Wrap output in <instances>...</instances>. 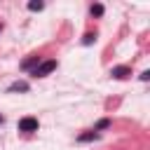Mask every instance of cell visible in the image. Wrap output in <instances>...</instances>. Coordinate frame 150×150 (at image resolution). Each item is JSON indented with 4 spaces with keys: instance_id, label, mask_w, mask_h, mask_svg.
I'll return each mask as SVG.
<instances>
[{
    "instance_id": "cell-1",
    "label": "cell",
    "mask_w": 150,
    "mask_h": 150,
    "mask_svg": "<svg viewBox=\"0 0 150 150\" xmlns=\"http://www.w3.org/2000/svg\"><path fill=\"white\" fill-rule=\"evenodd\" d=\"M56 59H47V61H40L35 68H33V77H47L52 70H56Z\"/></svg>"
},
{
    "instance_id": "cell-2",
    "label": "cell",
    "mask_w": 150,
    "mask_h": 150,
    "mask_svg": "<svg viewBox=\"0 0 150 150\" xmlns=\"http://www.w3.org/2000/svg\"><path fill=\"white\" fill-rule=\"evenodd\" d=\"M16 127H19V131H26V134H33V131H38V127H40V122H38L35 117H30V115H28V117H21Z\"/></svg>"
},
{
    "instance_id": "cell-3",
    "label": "cell",
    "mask_w": 150,
    "mask_h": 150,
    "mask_svg": "<svg viewBox=\"0 0 150 150\" xmlns=\"http://www.w3.org/2000/svg\"><path fill=\"white\" fill-rule=\"evenodd\" d=\"M110 75L117 77V80H124V77L131 75V68L129 66H115V68H110Z\"/></svg>"
},
{
    "instance_id": "cell-4",
    "label": "cell",
    "mask_w": 150,
    "mask_h": 150,
    "mask_svg": "<svg viewBox=\"0 0 150 150\" xmlns=\"http://www.w3.org/2000/svg\"><path fill=\"white\" fill-rule=\"evenodd\" d=\"M101 134L98 131H87V134H80L77 136V143H89V141H98Z\"/></svg>"
},
{
    "instance_id": "cell-5",
    "label": "cell",
    "mask_w": 150,
    "mask_h": 150,
    "mask_svg": "<svg viewBox=\"0 0 150 150\" xmlns=\"http://www.w3.org/2000/svg\"><path fill=\"white\" fill-rule=\"evenodd\" d=\"M28 89H30L28 82H12V84L7 87V91H28Z\"/></svg>"
},
{
    "instance_id": "cell-6",
    "label": "cell",
    "mask_w": 150,
    "mask_h": 150,
    "mask_svg": "<svg viewBox=\"0 0 150 150\" xmlns=\"http://www.w3.org/2000/svg\"><path fill=\"white\" fill-rule=\"evenodd\" d=\"M38 63H40V56H30V59H26V61L21 63V68H23V70H33Z\"/></svg>"
},
{
    "instance_id": "cell-7",
    "label": "cell",
    "mask_w": 150,
    "mask_h": 150,
    "mask_svg": "<svg viewBox=\"0 0 150 150\" xmlns=\"http://www.w3.org/2000/svg\"><path fill=\"white\" fill-rule=\"evenodd\" d=\"M103 12H105V7H103L101 2H94V5L89 7V14H91V16H103Z\"/></svg>"
},
{
    "instance_id": "cell-8",
    "label": "cell",
    "mask_w": 150,
    "mask_h": 150,
    "mask_svg": "<svg viewBox=\"0 0 150 150\" xmlns=\"http://www.w3.org/2000/svg\"><path fill=\"white\" fill-rule=\"evenodd\" d=\"M42 7H45V2H40V0H33V2H28V9H30V12H40Z\"/></svg>"
},
{
    "instance_id": "cell-9",
    "label": "cell",
    "mask_w": 150,
    "mask_h": 150,
    "mask_svg": "<svg viewBox=\"0 0 150 150\" xmlns=\"http://www.w3.org/2000/svg\"><path fill=\"white\" fill-rule=\"evenodd\" d=\"M110 127V120H98V124L94 127V131H103V129H108Z\"/></svg>"
},
{
    "instance_id": "cell-10",
    "label": "cell",
    "mask_w": 150,
    "mask_h": 150,
    "mask_svg": "<svg viewBox=\"0 0 150 150\" xmlns=\"http://www.w3.org/2000/svg\"><path fill=\"white\" fill-rule=\"evenodd\" d=\"M94 40H96V33H87V35L82 38V45H91Z\"/></svg>"
},
{
    "instance_id": "cell-11",
    "label": "cell",
    "mask_w": 150,
    "mask_h": 150,
    "mask_svg": "<svg viewBox=\"0 0 150 150\" xmlns=\"http://www.w3.org/2000/svg\"><path fill=\"white\" fill-rule=\"evenodd\" d=\"M141 80L148 82V80H150V70H143V73H141Z\"/></svg>"
},
{
    "instance_id": "cell-12",
    "label": "cell",
    "mask_w": 150,
    "mask_h": 150,
    "mask_svg": "<svg viewBox=\"0 0 150 150\" xmlns=\"http://www.w3.org/2000/svg\"><path fill=\"white\" fill-rule=\"evenodd\" d=\"M2 122H5V117H2V115H0V124H2Z\"/></svg>"
},
{
    "instance_id": "cell-13",
    "label": "cell",
    "mask_w": 150,
    "mask_h": 150,
    "mask_svg": "<svg viewBox=\"0 0 150 150\" xmlns=\"http://www.w3.org/2000/svg\"><path fill=\"white\" fill-rule=\"evenodd\" d=\"M0 33H2V23H0Z\"/></svg>"
}]
</instances>
